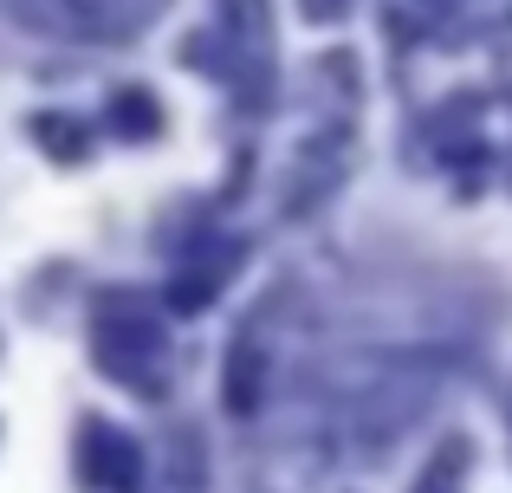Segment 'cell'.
Returning a JSON list of instances; mask_svg holds the SVG:
<instances>
[{"label": "cell", "instance_id": "obj_8", "mask_svg": "<svg viewBox=\"0 0 512 493\" xmlns=\"http://www.w3.org/2000/svg\"><path fill=\"white\" fill-rule=\"evenodd\" d=\"M221 20H227V33L240 39V46H266V0H221Z\"/></svg>", "mask_w": 512, "mask_h": 493}, {"label": "cell", "instance_id": "obj_7", "mask_svg": "<svg viewBox=\"0 0 512 493\" xmlns=\"http://www.w3.org/2000/svg\"><path fill=\"white\" fill-rule=\"evenodd\" d=\"M33 143L52 150L59 163H85V130H78L72 117H33Z\"/></svg>", "mask_w": 512, "mask_h": 493}, {"label": "cell", "instance_id": "obj_4", "mask_svg": "<svg viewBox=\"0 0 512 493\" xmlns=\"http://www.w3.org/2000/svg\"><path fill=\"white\" fill-rule=\"evenodd\" d=\"M104 130L124 143H150L156 130H163V104H156V91L143 85H117L111 104H104Z\"/></svg>", "mask_w": 512, "mask_h": 493}, {"label": "cell", "instance_id": "obj_6", "mask_svg": "<svg viewBox=\"0 0 512 493\" xmlns=\"http://www.w3.org/2000/svg\"><path fill=\"white\" fill-rule=\"evenodd\" d=\"M467 461H474V442H467V435H448V442L435 448V461L415 474V487H409V493H461Z\"/></svg>", "mask_w": 512, "mask_h": 493}, {"label": "cell", "instance_id": "obj_1", "mask_svg": "<svg viewBox=\"0 0 512 493\" xmlns=\"http://www.w3.org/2000/svg\"><path fill=\"white\" fill-rule=\"evenodd\" d=\"M91 357L98 370L130 390L137 403H156L169 390V325L163 305L143 286H111L91 299Z\"/></svg>", "mask_w": 512, "mask_h": 493}, {"label": "cell", "instance_id": "obj_10", "mask_svg": "<svg viewBox=\"0 0 512 493\" xmlns=\"http://www.w3.org/2000/svg\"><path fill=\"white\" fill-rule=\"evenodd\" d=\"M111 7H117V13H124V20H130V26H143V20H150V7H156V0H111Z\"/></svg>", "mask_w": 512, "mask_h": 493}, {"label": "cell", "instance_id": "obj_5", "mask_svg": "<svg viewBox=\"0 0 512 493\" xmlns=\"http://www.w3.org/2000/svg\"><path fill=\"white\" fill-rule=\"evenodd\" d=\"M208 487V448H201V435L188 429H175L169 435V455H163V493H201Z\"/></svg>", "mask_w": 512, "mask_h": 493}, {"label": "cell", "instance_id": "obj_2", "mask_svg": "<svg viewBox=\"0 0 512 493\" xmlns=\"http://www.w3.org/2000/svg\"><path fill=\"white\" fill-rule=\"evenodd\" d=\"M143 474H150L143 448L124 429H111L104 416L78 422V481H85V493H137Z\"/></svg>", "mask_w": 512, "mask_h": 493}, {"label": "cell", "instance_id": "obj_9", "mask_svg": "<svg viewBox=\"0 0 512 493\" xmlns=\"http://www.w3.org/2000/svg\"><path fill=\"white\" fill-rule=\"evenodd\" d=\"M299 7H305V20L331 26V20H344V13H350V0H299Z\"/></svg>", "mask_w": 512, "mask_h": 493}, {"label": "cell", "instance_id": "obj_3", "mask_svg": "<svg viewBox=\"0 0 512 493\" xmlns=\"http://www.w3.org/2000/svg\"><path fill=\"white\" fill-rule=\"evenodd\" d=\"M260 390H266V351H260V338H240L234 351H227V377H221V403L234 409V416H253L260 409Z\"/></svg>", "mask_w": 512, "mask_h": 493}]
</instances>
